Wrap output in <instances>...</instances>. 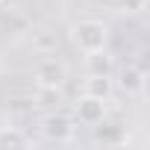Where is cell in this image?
I'll list each match as a JSON object with an SVG mask.
<instances>
[{
	"mask_svg": "<svg viewBox=\"0 0 150 150\" xmlns=\"http://www.w3.org/2000/svg\"><path fill=\"white\" fill-rule=\"evenodd\" d=\"M71 41L80 53H94V50H106L109 44V27L103 21L94 18H83L77 24H71Z\"/></svg>",
	"mask_w": 150,
	"mask_h": 150,
	"instance_id": "cell-1",
	"label": "cell"
},
{
	"mask_svg": "<svg viewBox=\"0 0 150 150\" xmlns=\"http://www.w3.org/2000/svg\"><path fill=\"white\" fill-rule=\"evenodd\" d=\"M33 77H35V86H38V88H59V91H62L65 83H68V65H65L59 56L44 53V59L35 62Z\"/></svg>",
	"mask_w": 150,
	"mask_h": 150,
	"instance_id": "cell-2",
	"label": "cell"
},
{
	"mask_svg": "<svg viewBox=\"0 0 150 150\" xmlns=\"http://www.w3.org/2000/svg\"><path fill=\"white\" fill-rule=\"evenodd\" d=\"M41 135L47 138V141H53V144H68L71 138H74V132H77V127H74V121L68 118V115H62V112H53V115H47L44 121H41Z\"/></svg>",
	"mask_w": 150,
	"mask_h": 150,
	"instance_id": "cell-3",
	"label": "cell"
},
{
	"mask_svg": "<svg viewBox=\"0 0 150 150\" xmlns=\"http://www.w3.org/2000/svg\"><path fill=\"white\" fill-rule=\"evenodd\" d=\"M106 103L109 100H100V97H94V94H80L77 97V103H74V115H77V121L80 124H86V127H94V124H100V121H106Z\"/></svg>",
	"mask_w": 150,
	"mask_h": 150,
	"instance_id": "cell-4",
	"label": "cell"
},
{
	"mask_svg": "<svg viewBox=\"0 0 150 150\" xmlns=\"http://www.w3.org/2000/svg\"><path fill=\"white\" fill-rule=\"evenodd\" d=\"M118 86H121V91H127V94H144L147 74H144L141 68H135V65H127V68L121 71V77H118Z\"/></svg>",
	"mask_w": 150,
	"mask_h": 150,
	"instance_id": "cell-5",
	"label": "cell"
},
{
	"mask_svg": "<svg viewBox=\"0 0 150 150\" xmlns=\"http://www.w3.org/2000/svg\"><path fill=\"white\" fill-rule=\"evenodd\" d=\"M115 71V59L106 50H94L86 53V74H97V77H112Z\"/></svg>",
	"mask_w": 150,
	"mask_h": 150,
	"instance_id": "cell-6",
	"label": "cell"
},
{
	"mask_svg": "<svg viewBox=\"0 0 150 150\" xmlns=\"http://www.w3.org/2000/svg\"><path fill=\"white\" fill-rule=\"evenodd\" d=\"M83 91H86V94H94V97H100V100H109L112 91H115V83H112V77L86 74V88H83Z\"/></svg>",
	"mask_w": 150,
	"mask_h": 150,
	"instance_id": "cell-7",
	"label": "cell"
},
{
	"mask_svg": "<svg viewBox=\"0 0 150 150\" xmlns=\"http://www.w3.org/2000/svg\"><path fill=\"white\" fill-rule=\"evenodd\" d=\"M94 141L100 144H127V132L124 127H115V124H94Z\"/></svg>",
	"mask_w": 150,
	"mask_h": 150,
	"instance_id": "cell-8",
	"label": "cell"
},
{
	"mask_svg": "<svg viewBox=\"0 0 150 150\" xmlns=\"http://www.w3.org/2000/svg\"><path fill=\"white\" fill-rule=\"evenodd\" d=\"M33 138L18 127H0V147H30Z\"/></svg>",
	"mask_w": 150,
	"mask_h": 150,
	"instance_id": "cell-9",
	"label": "cell"
},
{
	"mask_svg": "<svg viewBox=\"0 0 150 150\" xmlns=\"http://www.w3.org/2000/svg\"><path fill=\"white\" fill-rule=\"evenodd\" d=\"M147 3L150 0H115L118 12H124V15H141L147 9Z\"/></svg>",
	"mask_w": 150,
	"mask_h": 150,
	"instance_id": "cell-10",
	"label": "cell"
},
{
	"mask_svg": "<svg viewBox=\"0 0 150 150\" xmlns=\"http://www.w3.org/2000/svg\"><path fill=\"white\" fill-rule=\"evenodd\" d=\"M0 3H3V0H0Z\"/></svg>",
	"mask_w": 150,
	"mask_h": 150,
	"instance_id": "cell-11",
	"label": "cell"
}]
</instances>
